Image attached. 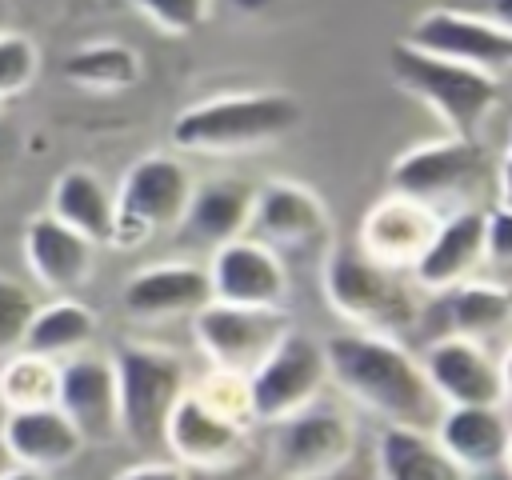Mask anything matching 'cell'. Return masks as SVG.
<instances>
[{
	"instance_id": "cell-8",
	"label": "cell",
	"mask_w": 512,
	"mask_h": 480,
	"mask_svg": "<svg viewBox=\"0 0 512 480\" xmlns=\"http://www.w3.org/2000/svg\"><path fill=\"white\" fill-rule=\"evenodd\" d=\"M356 456V420L328 400L272 424L268 464L280 480H332Z\"/></svg>"
},
{
	"instance_id": "cell-7",
	"label": "cell",
	"mask_w": 512,
	"mask_h": 480,
	"mask_svg": "<svg viewBox=\"0 0 512 480\" xmlns=\"http://www.w3.org/2000/svg\"><path fill=\"white\" fill-rule=\"evenodd\" d=\"M196 180L176 152H148L132 160L112 192V232L108 248H140L160 232H176Z\"/></svg>"
},
{
	"instance_id": "cell-34",
	"label": "cell",
	"mask_w": 512,
	"mask_h": 480,
	"mask_svg": "<svg viewBox=\"0 0 512 480\" xmlns=\"http://www.w3.org/2000/svg\"><path fill=\"white\" fill-rule=\"evenodd\" d=\"M512 260V216L508 200L484 204V264L504 268Z\"/></svg>"
},
{
	"instance_id": "cell-31",
	"label": "cell",
	"mask_w": 512,
	"mask_h": 480,
	"mask_svg": "<svg viewBox=\"0 0 512 480\" xmlns=\"http://www.w3.org/2000/svg\"><path fill=\"white\" fill-rule=\"evenodd\" d=\"M36 308H40L36 292L24 280L0 272V360L24 348V336H28Z\"/></svg>"
},
{
	"instance_id": "cell-18",
	"label": "cell",
	"mask_w": 512,
	"mask_h": 480,
	"mask_svg": "<svg viewBox=\"0 0 512 480\" xmlns=\"http://www.w3.org/2000/svg\"><path fill=\"white\" fill-rule=\"evenodd\" d=\"M120 304L132 320L156 324V320H176V316H196L204 304H212L208 272L192 260H160L128 276Z\"/></svg>"
},
{
	"instance_id": "cell-25",
	"label": "cell",
	"mask_w": 512,
	"mask_h": 480,
	"mask_svg": "<svg viewBox=\"0 0 512 480\" xmlns=\"http://www.w3.org/2000/svg\"><path fill=\"white\" fill-rule=\"evenodd\" d=\"M48 216H56L64 228L80 232L92 244H108L112 232V188L96 168L72 164L56 172L48 192Z\"/></svg>"
},
{
	"instance_id": "cell-22",
	"label": "cell",
	"mask_w": 512,
	"mask_h": 480,
	"mask_svg": "<svg viewBox=\"0 0 512 480\" xmlns=\"http://www.w3.org/2000/svg\"><path fill=\"white\" fill-rule=\"evenodd\" d=\"M252 196H256V184L244 176L200 180L188 196V208H184L176 236L184 244L208 248V252L240 240L248 232V220H252Z\"/></svg>"
},
{
	"instance_id": "cell-13",
	"label": "cell",
	"mask_w": 512,
	"mask_h": 480,
	"mask_svg": "<svg viewBox=\"0 0 512 480\" xmlns=\"http://www.w3.org/2000/svg\"><path fill=\"white\" fill-rule=\"evenodd\" d=\"M420 368L440 408H504L508 400L504 364L492 356L488 344L436 336L420 352Z\"/></svg>"
},
{
	"instance_id": "cell-2",
	"label": "cell",
	"mask_w": 512,
	"mask_h": 480,
	"mask_svg": "<svg viewBox=\"0 0 512 480\" xmlns=\"http://www.w3.org/2000/svg\"><path fill=\"white\" fill-rule=\"evenodd\" d=\"M304 120V104L292 92L256 88V92H216L176 112L172 148L196 156H248L292 136Z\"/></svg>"
},
{
	"instance_id": "cell-5",
	"label": "cell",
	"mask_w": 512,
	"mask_h": 480,
	"mask_svg": "<svg viewBox=\"0 0 512 480\" xmlns=\"http://www.w3.org/2000/svg\"><path fill=\"white\" fill-rule=\"evenodd\" d=\"M388 72L404 96L420 100L444 124V136L480 140L484 120L504 100V80L484 76L464 64H452V60H440V56H428L404 40H396L388 48Z\"/></svg>"
},
{
	"instance_id": "cell-14",
	"label": "cell",
	"mask_w": 512,
	"mask_h": 480,
	"mask_svg": "<svg viewBox=\"0 0 512 480\" xmlns=\"http://www.w3.org/2000/svg\"><path fill=\"white\" fill-rule=\"evenodd\" d=\"M248 444H252V428L212 412L188 388L164 424V448L172 452V464H180L184 472H208V476L228 472L244 464Z\"/></svg>"
},
{
	"instance_id": "cell-30",
	"label": "cell",
	"mask_w": 512,
	"mask_h": 480,
	"mask_svg": "<svg viewBox=\"0 0 512 480\" xmlns=\"http://www.w3.org/2000/svg\"><path fill=\"white\" fill-rule=\"evenodd\" d=\"M188 392L208 404L212 412L244 424V428H256V416H252V396H248V376H236V372H220V368H208L200 380H188Z\"/></svg>"
},
{
	"instance_id": "cell-37",
	"label": "cell",
	"mask_w": 512,
	"mask_h": 480,
	"mask_svg": "<svg viewBox=\"0 0 512 480\" xmlns=\"http://www.w3.org/2000/svg\"><path fill=\"white\" fill-rule=\"evenodd\" d=\"M236 12H244V16H260V12H268V8H276L280 0H228Z\"/></svg>"
},
{
	"instance_id": "cell-32",
	"label": "cell",
	"mask_w": 512,
	"mask_h": 480,
	"mask_svg": "<svg viewBox=\"0 0 512 480\" xmlns=\"http://www.w3.org/2000/svg\"><path fill=\"white\" fill-rule=\"evenodd\" d=\"M40 72V48L20 32H0V100L20 96Z\"/></svg>"
},
{
	"instance_id": "cell-29",
	"label": "cell",
	"mask_w": 512,
	"mask_h": 480,
	"mask_svg": "<svg viewBox=\"0 0 512 480\" xmlns=\"http://www.w3.org/2000/svg\"><path fill=\"white\" fill-rule=\"evenodd\" d=\"M56 380H60V364L20 348L0 360V408L4 412L56 408Z\"/></svg>"
},
{
	"instance_id": "cell-28",
	"label": "cell",
	"mask_w": 512,
	"mask_h": 480,
	"mask_svg": "<svg viewBox=\"0 0 512 480\" xmlns=\"http://www.w3.org/2000/svg\"><path fill=\"white\" fill-rule=\"evenodd\" d=\"M64 80L80 92L116 96L144 80V56H140V48H132L124 40H92V44H80L68 52Z\"/></svg>"
},
{
	"instance_id": "cell-24",
	"label": "cell",
	"mask_w": 512,
	"mask_h": 480,
	"mask_svg": "<svg viewBox=\"0 0 512 480\" xmlns=\"http://www.w3.org/2000/svg\"><path fill=\"white\" fill-rule=\"evenodd\" d=\"M512 324V292L504 280H464L448 292H440V332L436 336H460L476 344H496ZM432 336V340H436Z\"/></svg>"
},
{
	"instance_id": "cell-21",
	"label": "cell",
	"mask_w": 512,
	"mask_h": 480,
	"mask_svg": "<svg viewBox=\"0 0 512 480\" xmlns=\"http://www.w3.org/2000/svg\"><path fill=\"white\" fill-rule=\"evenodd\" d=\"M24 264L28 276L56 296H72L92 280L96 268V244L80 232L64 228L56 216L40 212L24 224Z\"/></svg>"
},
{
	"instance_id": "cell-10",
	"label": "cell",
	"mask_w": 512,
	"mask_h": 480,
	"mask_svg": "<svg viewBox=\"0 0 512 480\" xmlns=\"http://www.w3.org/2000/svg\"><path fill=\"white\" fill-rule=\"evenodd\" d=\"M328 384V364L320 340L308 332L288 328V336L260 360V368L248 376V396H252V416L256 424H280L308 404L324 396Z\"/></svg>"
},
{
	"instance_id": "cell-27",
	"label": "cell",
	"mask_w": 512,
	"mask_h": 480,
	"mask_svg": "<svg viewBox=\"0 0 512 480\" xmlns=\"http://www.w3.org/2000/svg\"><path fill=\"white\" fill-rule=\"evenodd\" d=\"M92 340H96V312L88 304H80L76 296H56L36 308L28 336H24V352L64 364V360L88 352Z\"/></svg>"
},
{
	"instance_id": "cell-3",
	"label": "cell",
	"mask_w": 512,
	"mask_h": 480,
	"mask_svg": "<svg viewBox=\"0 0 512 480\" xmlns=\"http://www.w3.org/2000/svg\"><path fill=\"white\" fill-rule=\"evenodd\" d=\"M392 192L424 204L440 220L464 208H484V188L500 184L504 188V160L492 164L488 148L480 140L464 136H436L408 144L392 168H388Z\"/></svg>"
},
{
	"instance_id": "cell-33",
	"label": "cell",
	"mask_w": 512,
	"mask_h": 480,
	"mask_svg": "<svg viewBox=\"0 0 512 480\" xmlns=\"http://www.w3.org/2000/svg\"><path fill=\"white\" fill-rule=\"evenodd\" d=\"M128 4L164 36H192L212 12V0H128Z\"/></svg>"
},
{
	"instance_id": "cell-15",
	"label": "cell",
	"mask_w": 512,
	"mask_h": 480,
	"mask_svg": "<svg viewBox=\"0 0 512 480\" xmlns=\"http://www.w3.org/2000/svg\"><path fill=\"white\" fill-rule=\"evenodd\" d=\"M204 272H208V288H212L216 304L288 308V296H292L288 264L252 236H240V240L216 248Z\"/></svg>"
},
{
	"instance_id": "cell-36",
	"label": "cell",
	"mask_w": 512,
	"mask_h": 480,
	"mask_svg": "<svg viewBox=\"0 0 512 480\" xmlns=\"http://www.w3.org/2000/svg\"><path fill=\"white\" fill-rule=\"evenodd\" d=\"M16 156H20V132H16V124L8 116H0V180L12 172Z\"/></svg>"
},
{
	"instance_id": "cell-11",
	"label": "cell",
	"mask_w": 512,
	"mask_h": 480,
	"mask_svg": "<svg viewBox=\"0 0 512 480\" xmlns=\"http://www.w3.org/2000/svg\"><path fill=\"white\" fill-rule=\"evenodd\" d=\"M404 44H412L428 56L476 68V72L496 76V80H504L508 68H512V28L500 16H472V12H456V8H424L412 20Z\"/></svg>"
},
{
	"instance_id": "cell-19",
	"label": "cell",
	"mask_w": 512,
	"mask_h": 480,
	"mask_svg": "<svg viewBox=\"0 0 512 480\" xmlns=\"http://www.w3.org/2000/svg\"><path fill=\"white\" fill-rule=\"evenodd\" d=\"M432 436L468 480L508 468L512 428L504 408H440Z\"/></svg>"
},
{
	"instance_id": "cell-1",
	"label": "cell",
	"mask_w": 512,
	"mask_h": 480,
	"mask_svg": "<svg viewBox=\"0 0 512 480\" xmlns=\"http://www.w3.org/2000/svg\"><path fill=\"white\" fill-rule=\"evenodd\" d=\"M328 384H336L356 408L372 412L384 428H432L440 400L424 380L420 356L392 336L336 332L324 344Z\"/></svg>"
},
{
	"instance_id": "cell-9",
	"label": "cell",
	"mask_w": 512,
	"mask_h": 480,
	"mask_svg": "<svg viewBox=\"0 0 512 480\" xmlns=\"http://www.w3.org/2000/svg\"><path fill=\"white\" fill-rule=\"evenodd\" d=\"M248 232L284 264L288 256H324L332 248V212L324 196L304 180L272 176L256 184Z\"/></svg>"
},
{
	"instance_id": "cell-26",
	"label": "cell",
	"mask_w": 512,
	"mask_h": 480,
	"mask_svg": "<svg viewBox=\"0 0 512 480\" xmlns=\"http://www.w3.org/2000/svg\"><path fill=\"white\" fill-rule=\"evenodd\" d=\"M376 480H468L436 444L432 428H380Z\"/></svg>"
},
{
	"instance_id": "cell-6",
	"label": "cell",
	"mask_w": 512,
	"mask_h": 480,
	"mask_svg": "<svg viewBox=\"0 0 512 480\" xmlns=\"http://www.w3.org/2000/svg\"><path fill=\"white\" fill-rule=\"evenodd\" d=\"M116 396H120V440L140 452L164 448V424L188 388L184 360L172 348L124 340L112 352Z\"/></svg>"
},
{
	"instance_id": "cell-35",
	"label": "cell",
	"mask_w": 512,
	"mask_h": 480,
	"mask_svg": "<svg viewBox=\"0 0 512 480\" xmlns=\"http://www.w3.org/2000/svg\"><path fill=\"white\" fill-rule=\"evenodd\" d=\"M116 480H188V472L172 460H144V464L124 468Z\"/></svg>"
},
{
	"instance_id": "cell-39",
	"label": "cell",
	"mask_w": 512,
	"mask_h": 480,
	"mask_svg": "<svg viewBox=\"0 0 512 480\" xmlns=\"http://www.w3.org/2000/svg\"><path fill=\"white\" fill-rule=\"evenodd\" d=\"M0 32H4V4H0Z\"/></svg>"
},
{
	"instance_id": "cell-23",
	"label": "cell",
	"mask_w": 512,
	"mask_h": 480,
	"mask_svg": "<svg viewBox=\"0 0 512 480\" xmlns=\"http://www.w3.org/2000/svg\"><path fill=\"white\" fill-rule=\"evenodd\" d=\"M0 448L8 452L12 468H32L48 476L56 468H68L84 452V440L60 408H32V412H4Z\"/></svg>"
},
{
	"instance_id": "cell-4",
	"label": "cell",
	"mask_w": 512,
	"mask_h": 480,
	"mask_svg": "<svg viewBox=\"0 0 512 480\" xmlns=\"http://www.w3.org/2000/svg\"><path fill=\"white\" fill-rule=\"evenodd\" d=\"M320 288L328 308L352 328L400 340L420 324V300L400 272L372 264L356 244H332L320 256Z\"/></svg>"
},
{
	"instance_id": "cell-17",
	"label": "cell",
	"mask_w": 512,
	"mask_h": 480,
	"mask_svg": "<svg viewBox=\"0 0 512 480\" xmlns=\"http://www.w3.org/2000/svg\"><path fill=\"white\" fill-rule=\"evenodd\" d=\"M436 224H440L436 212H428L424 204H416L400 192H388L364 212L360 232H356V248L388 272H412V264L428 248Z\"/></svg>"
},
{
	"instance_id": "cell-20",
	"label": "cell",
	"mask_w": 512,
	"mask_h": 480,
	"mask_svg": "<svg viewBox=\"0 0 512 480\" xmlns=\"http://www.w3.org/2000/svg\"><path fill=\"white\" fill-rule=\"evenodd\" d=\"M480 268H484V208H464L436 224L428 248L412 264V288L440 296L464 280H476Z\"/></svg>"
},
{
	"instance_id": "cell-16",
	"label": "cell",
	"mask_w": 512,
	"mask_h": 480,
	"mask_svg": "<svg viewBox=\"0 0 512 480\" xmlns=\"http://www.w3.org/2000/svg\"><path fill=\"white\" fill-rule=\"evenodd\" d=\"M56 408L88 444H116L120 440V396H116V368L112 356L80 352L60 364L56 380Z\"/></svg>"
},
{
	"instance_id": "cell-12",
	"label": "cell",
	"mask_w": 512,
	"mask_h": 480,
	"mask_svg": "<svg viewBox=\"0 0 512 480\" xmlns=\"http://www.w3.org/2000/svg\"><path fill=\"white\" fill-rule=\"evenodd\" d=\"M288 328V308H236L212 300L192 316V336L204 360L236 376H252L260 360L288 336Z\"/></svg>"
},
{
	"instance_id": "cell-38",
	"label": "cell",
	"mask_w": 512,
	"mask_h": 480,
	"mask_svg": "<svg viewBox=\"0 0 512 480\" xmlns=\"http://www.w3.org/2000/svg\"><path fill=\"white\" fill-rule=\"evenodd\" d=\"M0 480H48V476L32 472V468H8V472H0Z\"/></svg>"
}]
</instances>
